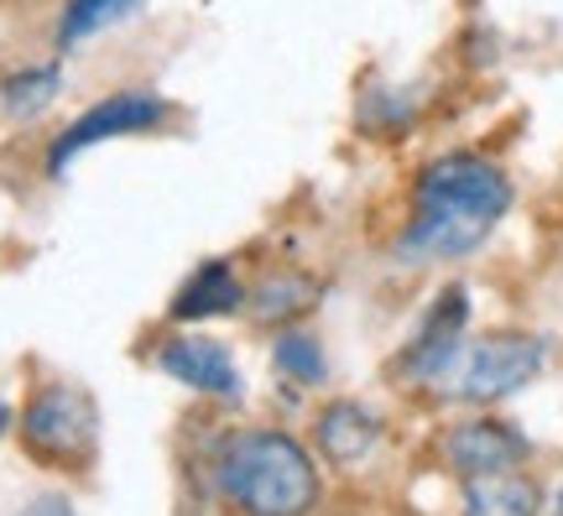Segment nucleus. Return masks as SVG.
Instances as JSON below:
<instances>
[{"label":"nucleus","mask_w":563,"mask_h":516,"mask_svg":"<svg viewBox=\"0 0 563 516\" xmlns=\"http://www.w3.org/2000/svg\"><path fill=\"white\" fill-rule=\"evenodd\" d=\"M157 371H167L173 381L194 386L203 397H235L241 392V371L224 350L220 339H203V334H178L167 339L157 350Z\"/></svg>","instance_id":"6e6552de"},{"label":"nucleus","mask_w":563,"mask_h":516,"mask_svg":"<svg viewBox=\"0 0 563 516\" xmlns=\"http://www.w3.org/2000/svg\"><path fill=\"white\" fill-rule=\"evenodd\" d=\"M464 323H470V293L464 287H443L439 298H433V308L422 314L412 344L397 355V376L418 381V386H439L443 371L460 355Z\"/></svg>","instance_id":"423d86ee"},{"label":"nucleus","mask_w":563,"mask_h":516,"mask_svg":"<svg viewBox=\"0 0 563 516\" xmlns=\"http://www.w3.org/2000/svg\"><path fill=\"white\" fill-rule=\"evenodd\" d=\"M443 459L464 480L506 475V470L527 464V438L501 417H470V422H460L454 433L443 438Z\"/></svg>","instance_id":"0eeeda50"},{"label":"nucleus","mask_w":563,"mask_h":516,"mask_svg":"<svg viewBox=\"0 0 563 516\" xmlns=\"http://www.w3.org/2000/svg\"><path fill=\"white\" fill-rule=\"evenodd\" d=\"M136 6L141 0H68V6H63V21H58V47L63 53H68V47H79V42H89L95 32L125 21Z\"/></svg>","instance_id":"ddd939ff"},{"label":"nucleus","mask_w":563,"mask_h":516,"mask_svg":"<svg viewBox=\"0 0 563 516\" xmlns=\"http://www.w3.org/2000/svg\"><path fill=\"white\" fill-rule=\"evenodd\" d=\"M220 496L245 516H308L319 506V464L292 433L245 428L214 459Z\"/></svg>","instance_id":"f03ea898"},{"label":"nucleus","mask_w":563,"mask_h":516,"mask_svg":"<svg viewBox=\"0 0 563 516\" xmlns=\"http://www.w3.org/2000/svg\"><path fill=\"white\" fill-rule=\"evenodd\" d=\"M21 443L37 464L53 470H84L100 449V413L68 381H47L21 407Z\"/></svg>","instance_id":"20e7f679"},{"label":"nucleus","mask_w":563,"mask_h":516,"mask_svg":"<svg viewBox=\"0 0 563 516\" xmlns=\"http://www.w3.org/2000/svg\"><path fill=\"white\" fill-rule=\"evenodd\" d=\"M58 89H63L58 63H47V68H26V74H11V79H5L0 105H5V116L11 120H32V116H42L47 105L58 100Z\"/></svg>","instance_id":"4468645a"},{"label":"nucleus","mask_w":563,"mask_h":516,"mask_svg":"<svg viewBox=\"0 0 563 516\" xmlns=\"http://www.w3.org/2000/svg\"><path fill=\"white\" fill-rule=\"evenodd\" d=\"M245 303V282L235 277L230 261H203L194 277L178 287V298L167 308L173 323H203V318H224Z\"/></svg>","instance_id":"1a4fd4ad"},{"label":"nucleus","mask_w":563,"mask_h":516,"mask_svg":"<svg viewBox=\"0 0 563 516\" xmlns=\"http://www.w3.org/2000/svg\"><path fill=\"white\" fill-rule=\"evenodd\" d=\"M506 209H511V178L496 162L475 152H449L428 162L412 188V219L397 235V261L439 266V261L475 256L496 235Z\"/></svg>","instance_id":"f257e3e1"},{"label":"nucleus","mask_w":563,"mask_h":516,"mask_svg":"<svg viewBox=\"0 0 563 516\" xmlns=\"http://www.w3.org/2000/svg\"><path fill=\"white\" fill-rule=\"evenodd\" d=\"M5 428H11V407L0 402V433H5Z\"/></svg>","instance_id":"f3484780"},{"label":"nucleus","mask_w":563,"mask_h":516,"mask_svg":"<svg viewBox=\"0 0 563 516\" xmlns=\"http://www.w3.org/2000/svg\"><path fill=\"white\" fill-rule=\"evenodd\" d=\"M538 512H543V491L522 470L464 480V516H538Z\"/></svg>","instance_id":"9b49d317"},{"label":"nucleus","mask_w":563,"mask_h":516,"mask_svg":"<svg viewBox=\"0 0 563 516\" xmlns=\"http://www.w3.org/2000/svg\"><path fill=\"white\" fill-rule=\"evenodd\" d=\"M323 298V287L302 272H282V277H266L256 293H251V314L262 323H292V318L313 314Z\"/></svg>","instance_id":"f8f14e48"},{"label":"nucleus","mask_w":563,"mask_h":516,"mask_svg":"<svg viewBox=\"0 0 563 516\" xmlns=\"http://www.w3.org/2000/svg\"><path fill=\"white\" fill-rule=\"evenodd\" d=\"M272 365H277V376L298 381V386H319L329 376V360H323V344L308 329H287V334L272 344Z\"/></svg>","instance_id":"2eb2a0df"},{"label":"nucleus","mask_w":563,"mask_h":516,"mask_svg":"<svg viewBox=\"0 0 563 516\" xmlns=\"http://www.w3.org/2000/svg\"><path fill=\"white\" fill-rule=\"evenodd\" d=\"M559 512H563V501H559Z\"/></svg>","instance_id":"a211bd4d"},{"label":"nucleus","mask_w":563,"mask_h":516,"mask_svg":"<svg viewBox=\"0 0 563 516\" xmlns=\"http://www.w3.org/2000/svg\"><path fill=\"white\" fill-rule=\"evenodd\" d=\"M21 516H74V501L58 496V491H47V496L26 501V506H21Z\"/></svg>","instance_id":"dca6fc26"},{"label":"nucleus","mask_w":563,"mask_h":516,"mask_svg":"<svg viewBox=\"0 0 563 516\" xmlns=\"http://www.w3.org/2000/svg\"><path fill=\"white\" fill-rule=\"evenodd\" d=\"M173 116V105L152 95V89H121V95H110V100L89 105L58 141H53V152H47V173L63 178L68 173V162L79 157L84 146H100V141H115V136H141V131H157L162 120Z\"/></svg>","instance_id":"39448f33"},{"label":"nucleus","mask_w":563,"mask_h":516,"mask_svg":"<svg viewBox=\"0 0 563 516\" xmlns=\"http://www.w3.org/2000/svg\"><path fill=\"white\" fill-rule=\"evenodd\" d=\"M548 360V344L538 334H517V329H506V334H485V339H464L454 365L443 371L439 392L454 402H501L511 392H522L527 381L543 371Z\"/></svg>","instance_id":"7ed1b4c3"},{"label":"nucleus","mask_w":563,"mask_h":516,"mask_svg":"<svg viewBox=\"0 0 563 516\" xmlns=\"http://www.w3.org/2000/svg\"><path fill=\"white\" fill-rule=\"evenodd\" d=\"M382 417L361 407V402H334V407H323L319 417V449L334 464H365V459L382 449Z\"/></svg>","instance_id":"9d476101"}]
</instances>
